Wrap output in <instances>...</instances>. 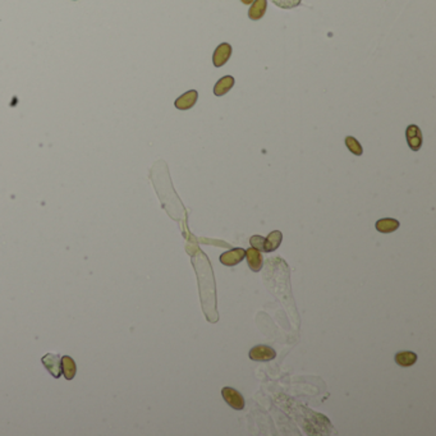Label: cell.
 Returning <instances> with one entry per match:
<instances>
[{
	"instance_id": "obj_1",
	"label": "cell",
	"mask_w": 436,
	"mask_h": 436,
	"mask_svg": "<svg viewBox=\"0 0 436 436\" xmlns=\"http://www.w3.org/2000/svg\"><path fill=\"white\" fill-rule=\"evenodd\" d=\"M222 395L225 399V402L228 403L236 411H242L245 408V398L236 389L231 388V386H225V388L222 389Z\"/></svg>"
},
{
	"instance_id": "obj_2",
	"label": "cell",
	"mask_w": 436,
	"mask_h": 436,
	"mask_svg": "<svg viewBox=\"0 0 436 436\" xmlns=\"http://www.w3.org/2000/svg\"><path fill=\"white\" fill-rule=\"evenodd\" d=\"M276 357V352L269 346H256L250 351V358L259 362H267Z\"/></svg>"
},
{
	"instance_id": "obj_3",
	"label": "cell",
	"mask_w": 436,
	"mask_h": 436,
	"mask_svg": "<svg viewBox=\"0 0 436 436\" xmlns=\"http://www.w3.org/2000/svg\"><path fill=\"white\" fill-rule=\"evenodd\" d=\"M246 259V251L243 248H233L231 251H227L220 256V262L224 266H236L239 262H242Z\"/></svg>"
},
{
	"instance_id": "obj_4",
	"label": "cell",
	"mask_w": 436,
	"mask_h": 436,
	"mask_svg": "<svg viewBox=\"0 0 436 436\" xmlns=\"http://www.w3.org/2000/svg\"><path fill=\"white\" fill-rule=\"evenodd\" d=\"M405 138H407L408 146L413 151H418L422 146V132L419 127L416 124H409L405 130Z\"/></svg>"
},
{
	"instance_id": "obj_5",
	"label": "cell",
	"mask_w": 436,
	"mask_h": 436,
	"mask_svg": "<svg viewBox=\"0 0 436 436\" xmlns=\"http://www.w3.org/2000/svg\"><path fill=\"white\" fill-rule=\"evenodd\" d=\"M42 363L55 379L60 377V374H62V357H59L58 355H53V353H48L42 358Z\"/></svg>"
},
{
	"instance_id": "obj_6",
	"label": "cell",
	"mask_w": 436,
	"mask_h": 436,
	"mask_svg": "<svg viewBox=\"0 0 436 436\" xmlns=\"http://www.w3.org/2000/svg\"><path fill=\"white\" fill-rule=\"evenodd\" d=\"M232 55V45L228 42H223L215 49L214 55H212V63L215 67H223L225 63L228 62Z\"/></svg>"
},
{
	"instance_id": "obj_7",
	"label": "cell",
	"mask_w": 436,
	"mask_h": 436,
	"mask_svg": "<svg viewBox=\"0 0 436 436\" xmlns=\"http://www.w3.org/2000/svg\"><path fill=\"white\" fill-rule=\"evenodd\" d=\"M197 98H198V92L196 90L187 91L186 93L180 95V97H178L175 100V107L179 110H188L191 107L194 106L196 104Z\"/></svg>"
},
{
	"instance_id": "obj_8",
	"label": "cell",
	"mask_w": 436,
	"mask_h": 436,
	"mask_svg": "<svg viewBox=\"0 0 436 436\" xmlns=\"http://www.w3.org/2000/svg\"><path fill=\"white\" fill-rule=\"evenodd\" d=\"M246 259H247L248 266H250L251 270L255 271V273L261 270L264 260H262V255L259 250L253 247H250L248 250H246Z\"/></svg>"
},
{
	"instance_id": "obj_9",
	"label": "cell",
	"mask_w": 436,
	"mask_h": 436,
	"mask_svg": "<svg viewBox=\"0 0 436 436\" xmlns=\"http://www.w3.org/2000/svg\"><path fill=\"white\" fill-rule=\"evenodd\" d=\"M267 8V0H255L252 3V7L248 11V17L252 21H259L266 13Z\"/></svg>"
},
{
	"instance_id": "obj_10",
	"label": "cell",
	"mask_w": 436,
	"mask_h": 436,
	"mask_svg": "<svg viewBox=\"0 0 436 436\" xmlns=\"http://www.w3.org/2000/svg\"><path fill=\"white\" fill-rule=\"evenodd\" d=\"M281 239H283V234L279 231L271 232L269 236L265 238L264 243V252H273V251L278 250L279 246L281 243Z\"/></svg>"
},
{
	"instance_id": "obj_11",
	"label": "cell",
	"mask_w": 436,
	"mask_h": 436,
	"mask_svg": "<svg viewBox=\"0 0 436 436\" xmlns=\"http://www.w3.org/2000/svg\"><path fill=\"white\" fill-rule=\"evenodd\" d=\"M234 78L232 76H225L216 82L214 87V93L216 96H223L228 93L233 88Z\"/></svg>"
},
{
	"instance_id": "obj_12",
	"label": "cell",
	"mask_w": 436,
	"mask_h": 436,
	"mask_svg": "<svg viewBox=\"0 0 436 436\" xmlns=\"http://www.w3.org/2000/svg\"><path fill=\"white\" fill-rule=\"evenodd\" d=\"M399 228V222L395 219H390V217H385V219H380L376 222V229L380 233H393Z\"/></svg>"
},
{
	"instance_id": "obj_13",
	"label": "cell",
	"mask_w": 436,
	"mask_h": 436,
	"mask_svg": "<svg viewBox=\"0 0 436 436\" xmlns=\"http://www.w3.org/2000/svg\"><path fill=\"white\" fill-rule=\"evenodd\" d=\"M394 360L400 367H409L417 362V355L413 352H398Z\"/></svg>"
},
{
	"instance_id": "obj_14",
	"label": "cell",
	"mask_w": 436,
	"mask_h": 436,
	"mask_svg": "<svg viewBox=\"0 0 436 436\" xmlns=\"http://www.w3.org/2000/svg\"><path fill=\"white\" fill-rule=\"evenodd\" d=\"M62 372L67 380H72L76 376V362H74L73 358H70L69 356H63L62 357Z\"/></svg>"
},
{
	"instance_id": "obj_15",
	"label": "cell",
	"mask_w": 436,
	"mask_h": 436,
	"mask_svg": "<svg viewBox=\"0 0 436 436\" xmlns=\"http://www.w3.org/2000/svg\"><path fill=\"white\" fill-rule=\"evenodd\" d=\"M346 145L352 154L357 155V156H361V155L363 154L362 146H361V144L358 142L357 140H356L355 137H352V136H348V137H346Z\"/></svg>"
},
{
	"instance_id": "obj_16",
	"label": "cell",
	"mask_w": 436,
	"mask_h": 436,
	"mask_svg": "<svg viewBox=\"0 0 436 436\" xmlns=\"http://www.w3.org/2000/svg\"><path fill=\"white\" fill-rule=\"evenodd\" d=\"M273 2L278 7L284 9L294 8V7L299 6V3H301V0H273Z\"/></svg>"
},
{
	"instance_id": "obj_17",
	"label": "cell",
	"mask_w": 436,
	"mask_h": 436,
	"mask_svg": "<svg viewBox=\"0 0 436 436\" xmlns=\"http://www.w3.org/2000/svg\"><path fill=\"white\" fill-rule=\"evenodd\" d=\"M250 243H251V247L256 248V250L259 251H264V243H265L264 237L252 236L250 239Z\"/></svg>"
},
{
	"instance_id": "obj_18",
	"label": "cell",
	"mask_w": 436,
	"mask_h": 436,
	"mask_svg": "<svg viewBox=\"0 0 436 436\" xmlns=\"http://www.w3.org/2000/svg\"><path fill=\"white\" fill-rule=\"evenodd\" d=\"M241 2H242L243 4H252L253 3V0H241Z\"/></svg>"
}]
</instances>
